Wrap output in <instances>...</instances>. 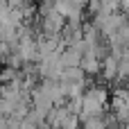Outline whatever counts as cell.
<instances>
[{
    "label": "cell",
    "instance_id": "1",
    "mask_svg": "<svg viewBox=\"0 0 129 129\" xmlns=\"http://www.w3.org/2000/svg\"><path fill=\"white\" fill-rule=\"evenodd\" d=\"M109 102V93L104 86H88L82 95V111H79V120H93V118H102L104 109Z\"/></svg>",
    "mask_w": 129,
    "mask_h": 129
},
{
    "label": "cell",
    "instance_id": "2",
    "mask_svg": "<svg viewBox=\"0 0 129 129\" xmlns=\"http://www.w3.org/2000/svg\"><path fill=\"white\" fill-rule=\"evenodd\" d=\"M54 11H57L63 20L73 23V20H79L82 11H84V5H82V2H70V0H66V2H54Z\"/></svg>",
    "mask_w": 129,
    "mask_h": 129
},
{
    "label": "cell",
    "instance_id": "3",
    "mask_svg": "<svg viewBox=\"0 0 129 129\" xmlns=\"http://www.w3.org/2000/svg\"><path fill=\"white\" fill-rule=\"evenodd\" d=\"M79 129H107V122L104 118H93V120H86Z\"/></svg>",
    "mask_w": 129,
    "mask_h": 129
}]
</instances>
